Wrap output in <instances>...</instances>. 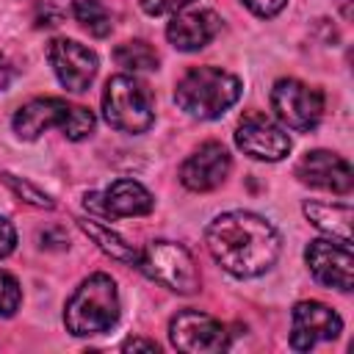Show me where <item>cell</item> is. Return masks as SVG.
I'll return each mask as SVG.
<instances>
[{
    "label": "cell",
    "instance_id": "1",
    "mask_svg": "<svg viewBox=\"0 0 354 354\" xmlns=\"http://www.w3.org/2000/svg\"><path fill=\"white\" fill-rule=\"evenodd\" d=\"M205 238L213 260L235 277H257L268 271L282 249L279 232L263 216L246 210H230L216 216Z\"/></svg>",
    "mask_w": 354,
    "mask_h": 354
},
{
    "label": "cell",
    "instance_id": "2",
    "mask_svg": "<svg viewBox=\"0 0 354 354\" xmlns=\"http://www.w3.org/2000/svg\"><path fill=\"white\" fill-rule=\"evenodd\" d=\"M241 97V80L218 66H196L185 72L174 88L177 105L196 119H218Z\"/></svg>",
    "mask_w": 354,
    "mask_h": 354
},
{
    "label": "cell",
    "instance_id": "3",
    "mask_svg": "<svg viewBox=\"0 0 354 354\" xmlns=\"http://www.w3.org/2000/svg\"><path fill=\"white\" fill-rule=\"evenodd\" d=\"M119 321V290L108 274H91L77 285L64 310V324L72 335H100Z\"/></svg>",
    "mask_w": 354,
    "mask_h": 354
},
{
    "label": "cell",
    "instance_id": "4",
    "mask_svg": "<svg viewBox=\"0 0 354 354\" xmlns=\"http://www.w3.org/2000/svg\"><path fill=\"white\" fill-rule=\"evenodd\" d=\"M50 127H58L66 138L80 141L94 133V113L83 105H69L58 97H39L25 102L14 113V133L25 141L39 138Z\"/></svg>",
    "mask_w": 354,
    "mask_h": 354
},
{
    "label": "cell",
    "instance_id": "5",
    "mask_svg": "<svg viewBox=\"0 0 354 354\" xmlns=\"http://www.w3.org/2000/svg\"><path fill=\"white\" fill-rule=\"evenodd\" d=\"M102 116L122 133H144L155 122L152 94L133 75H113L102 91Z\"/></svg>",
    "mask_w": 354,
    "mask_h": 354
},
{
    "label": "cell",
    "instance_id": "6",
    "mask_svg": "<svg viewBox=\"0 0 354 354\" xmlns=\"http://www.w3.org/2000/svg\"><path fill=\"white\" fill-rule=\"evenodd\" d=\"M138 268L166 285L174 293H196L199 290V268L196 260L191 257V252L183 243L174 241H149L144 246V252L138 254Z\"/></svg>",
    "mask_w": 354,
    "mask_h": 354
},
{
    "label": "cell",
    "instance_id": "7",
    "mask_svg": "<svg viewBox=\"0 0 354 354\" xmlns=\"http://www.w3.org/2000/svg\"><path fill=\"white\" fill-rule=\"evenodd\" d=\"M271 108L285 127L307 133L321 122L324 94L296 77H282L271 88Z\"/></svg>",
    "mask_w": 354,
    "mask_h": 354
},
{
    "label": "cell",
    "instance_id": "8",
    "mask_svg": "<svg viewBox=\"0 0 354 354\" xmlns=\"http://www.w3.org/2000/svg\"><path fill=\"white\" fill-rule=\"evenodd\" d=\"M169 337L171 346L185 354H216L230 346L224 324L199 310L177 313L169 324Z\"/></svg>",
    "mask_w": 354,
    "mask_h": 354
},
{
    "label": "cell",
    "instance_id": "9",
    "mask_svg": "<svg viewBox=\"0 0 354 354\" xmlns=\"http://www.w3.org/2000/svg\"><path fill=\"white\" fill-rule=\"evenodd\" d=\"M47 58L66 91L80 94L97 77V55L75 39H53L47 44Z\"/></svg>",
    "mask_w": 354,
    "mask_h": 354
},
{
    "label": "cell",
    "instance_id": "10",
    "mask_svg": "<svg viewBox=\"0 0 354 354\" xmlns=\"http://www.w3.org/2000/svg\"><path fill=\"white\" fill-rule=\"evenodd\" d=\"M235 144L238 149H243V155L254 160H268V163L282 160L290 152L288 133L263 113H249L241 119L235 130Z\"/></svg>",
    "mask_w": 354,
    "mask_h": 354
},
{
    "label": "cell",
    "instance_id": "11",
    "mask_svg": "<svg viewBox=\"0 0 354 354\" xmlns=\"http://www.w3.org/2000/svg\"><path fill=\"white\" fill-rule=\"evenodd\" d=\"M304 260L313 271V277L326 285V288H337L343 293L351 290L354 282V257H351V243H340V241H313L304 252Z\"/></svg>",
    "mask_w": 354,
    "mask_h": 354
},
{
    "label": "cell",
    "instance_id": "12",
    "mask_svg": "<svg viewBox=\"0 0 354 354\" xmlns=\"http://www.w3.org/2000/svg\"><path fill=\"white\" fill-rule=\"evenodd\" d=\"M290 346L296 351H310L324 340H335L343 329L340 315L321 301H299L290 315Z\"/></svg>",
    "mask_w": 354,
    "mask_h": 354
},
{
    "label": "cell",
    "instance_id": "13",
    "mask_svg": "<svg viewBox=\"0 0 354 354\" xmlns=\"http://www.w3.org/2000/svg\"><path fill=\"white\" fill-rule=\"evenodd\" d=\"M230 166H232V160H230V152L224 149V144L207 141L185 158V163L180 166V183L188 191H199V194L213 191L227 180Z\"/></svg>",
    "mask_w": 354,
    "mask_h": 354
},
{
    "label": "cell",
    "instance_id": "14",
    "mask_svg": "<svg viewBox=\"0 0 354 354\" xmlns=\"http://www.w3.org/2000/svg\"><path fill=\"white\" fill-rule=\"evenodd\" d=\"M296 174H299V180L304 185H313V188H321V191H332V194H348L351 185H354V174H351L348 160H343L340 155L326 152V149L307 152L299 160Z\"/></svg>",
    "mask_w": 354,
    "mask_h": 354
},
{
    "label": "cell",
    "instance_id": "15",
    "mask_svg": "<svg viewBox=\"0 0 354 354\" xmlns=\"http://www.w3.org/2000/svg\"><path fill=\"white\" fill-rule=\"evenodd\" d=\"M152 205H155L152 194L136 180H116L102 194L86 196V207L88 210H97V213L111 216V218L147 216L152 210Z\"/></svg>",
    "mask_w": 354,
    "mask_h": 354
},
{
    "label": "cell",
    "instance_id": "16",
    "mask_svg": "<svg viewBox=\"0 0 354 354\" xmlns=\"http://www.w3.org/2000/svg\"><path fill=\"white\" fill-rule=\"evenodd\" d=\"M218 28H221V19L207 8L177 11L171 17V22L166 25V39L177 50L194 53V50H202L205 44H210L213 36L218 33Z\"/></svg>",
    "mask_w": 354,
    "mask_h": 354
},
{
    "label": "cell",
    "instance_id": "17",
    "mask_svg": "<svg viewBox=\"0 0 354 354\" xmlns=\"http://www.w3.org/2000/svg\"><path fill=\"white\" fill-rule=\"evenodd\" d=\"M304 216L310 224L321 232H326L332 241L351 243V221L354 210L348 205H332V202H304Z\"/></svg>",
    "mask_w": 354,
    "mask_h": 354
},
{
    "label": "cell",
    "instance_id": "18",
    "mask_svg": "<svg viewBox=\"0 0 354 354\" xmlns=\"http://www.w3.org/2000/svg\"><path fill=\"white\" fill-rule=\"evenodd\" d=\"M80 230H83V232H86V235H88V238H91L108 257H113V260H119V263H138V254H141V252H136L133 243H127L122 235L111 232L108 227L83 218V221H80Z\"/></svg>",
    "mask_w": 354,
    "mask_h": 354
},
{
    "label": "cell",
    "instance_id": "19",
    "mask_svg": "<svg viewBox=\"0 0 354 354\" xmlns=\"http://www.w3.org/2000/svg\"><path fill=\"white\" fill-rule=\"evenodd\" d=\"M113 61L127 72H149V69H158L160 55L155 53L152 44L133 39V41H124L113 50Z\"/></svg>",
    "mask_w": 354,
    "mask_h": 354
},
{
    "label": "cell",
    "instance_id": "20",
    "mask_svg": "<svg viewBox=\"0 0 354 354\" xmlns=\"http://www.w3.org/2000/svg\"><path fill=\"white\" fill-rule=\"evenodd\" d=\"M72 14L80 22V28L88 30L91 36H97V39H105L111 33V28H113L111 14L102 6V0H75Z\"/></svg>",
    "mask_w": 354,
    "mask_h": 354
},
{
    "label": "cell",
    "instance_id": "21",
    "mask_svg": "<svg viewBox=\"0 0 354 354\" xmlns=\"http://www.w3.org/2000/svg\"><path fill=\"white\" fill-rule=\"evenodd\" d=\"M3 183L22 199V202H28V205H33V207H53V199L44 194V191H39L36 185H30L28 180H19V177H14V174H3Z\"/></svg>",
    "mask_w": 354,
    "mask_h": 354
},
{
    "label": "cell",
    "instance_id": "22",
    "mask_svg": "<svg viewBox=\"0 0 354 354\" xmlns=\"http://www.w3.org/2000/svg\"><path fill=\"white\" fill-rule=\"evenodd\" d=\"M22 301V290H19V282L8 274V271H0V315H14L17 307Z\"/></svg>",
    "mask_w": 354,
    "mask_h": 354
},
{
    "label": "cell",
    "instance_id": "23",
    "mask_svg": "<svg viewBox=\"0 0 354 354\" xmlns=\"http://www.w3.org/2000/svg\"><path fill=\"white\" fill-rule=\"evenodd\" d=\"M194 0H141V8L149 17H166V14H177L185 6H191Z\"/></svg>",
    "mask_w": 354,
    "mask_h": 354
},
{
    "label": "cell",
    "instance_id": "24",
    "mask_svg": "<svg viewBox=\"0 0 354 354\" xmlns=\"http://www.w3.org/2000/svg\"><path fill=\"white\" fill-rule=\"evenodd\" d=\"M252 14H257V17H274V14H279L282 8H285V3L288 0H241Z\"/></svg>",
    "mask_w": 354,
    "mask_h": 354
},
{
    "label": "cell",
    "instance_id": "25",
    "mask_svg": "<svg viewBox=\"0 0 354 354\" xmlns=\"http://www.w3.org/2000/svg\"><path fill=\"white\" fill-rule=\"evenodd\" d=\"M14 246H17V230H14V224L8 218L0 216V257L11 254Z\"/></svg>",
    "mask_w": 354,
    "mask_h": 354
},
{
    "label": "cell",
    "instance_id": "26",
    "mask_svg": "<svg viewBox=\"0 0 354 354\" xmlns=\"http://www.w3.org/2000/svg\"><path fill=\"white\" fill-rule=\"evenodd\" d=\"M61 14L53 8V6H39L36 8V28H50V25H58Z\"/></svg>",
    "mask_w": 354,
    "mask_h": 354
},
{
    "label": "cell",
    "instance_id": "27",
    "mask_svg": "<svg viewBox=\"0 0 354 354\" xmlns=\"http://www.w3.org/2000/svg\"><path fill=\"white\" fill-rule=\"evenodd\" d=\"M122 351H158L155 340H144V337H130L122 343Z\"/></svg>",
    "mask_w": 354,
    "mask_h": 354
},
{
    "label": "cell",
    "instance_id": "28",
    "mask_svg": "<svg viewBox=\"0 0 354 354\" xmlns=\"http://www.w3.org/2000/svg\"><path fill=\"white\" fill-rule=\"evenodd\" d=\"M11 75H14V69H11L8 58H6V55H0V91L11 83Z\"/></svg>",
    "mask_w": 354,
    "mask_h": 354
}]
</instances>
